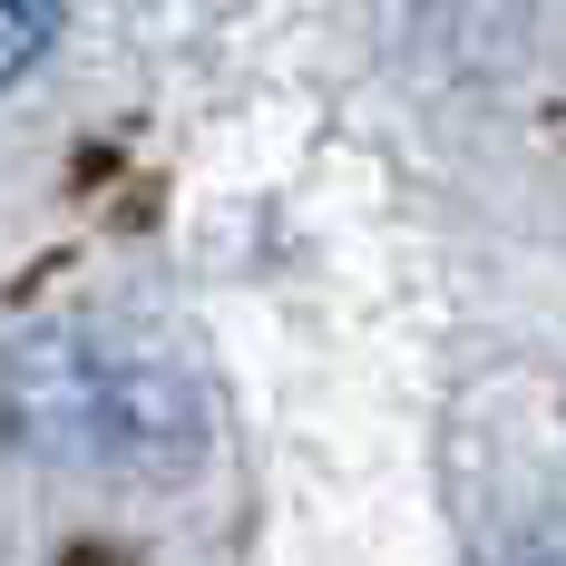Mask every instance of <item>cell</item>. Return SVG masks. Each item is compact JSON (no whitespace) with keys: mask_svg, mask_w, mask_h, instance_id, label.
Returning a JSON list of instances; mask_svg holds the SVG:
<instances>
[{"mask_svg":"<svg viewBox=\"0 0 566 566\" xmlns=\"http://www.w3.org/2000/svg\"><path fill=\"white\" fill-rule=\"evenodd\" d=\"M0 440L30 459H59V469L186 479L206 459V391L157 352L30 333L0 352Z\"/></svg>","mask_w":566,"mask_h":566,"instance_id":"cell-1","label":"cell"},{"mask_svg":"<svg viewBox=\"0 0 566 566\" xmlns=\"http://www.w3.org/2000/svg\"><path fill=\"white\" fill-rule=\"evenodd\" d=\"M489 566H566V527L557 517H517V547L509 557L489 547Z\"/></svg>","mask_w":566,"mask_h":566,"instance_id":"cell-3","label":"cell"},{"mask_svg":"<svg viewBox=\"0 0 566 566\" xmlns=\"http://www.w3.org/2000/svg\"><path fill=\"white\" fill-rule=\"evenodd\" d=\"M59 20H69V0H0V88L30 78V69L50 59Z\"/></svg>","mask_w":566,"mask_h":566,"instance_id":"cell-2","label":"cell"}]
</instances>
